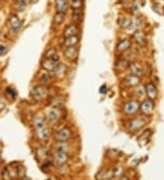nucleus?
<instances>
[{
	"mask_svg": "<svg viewBox=\"0 0 164 180\" xmlns=\"http://www.w3.org/2000/svg\"><path fill=\"white\" fill-rule=\"evenodd\" d=\"M140 109V104L138 101L131 100L127 102L123 106V113L127 116H132L138 112Z\"/></svg>",
	"mask_w": 164,
	"mask_h": 180,
	"instance_id": "7ed1b4c3",
	"label": "nucleus"
},
{
	"mask_svg": "<svg viewBox=\"0 0 164 180\" xmlns=\"http://www.w3.org/2000/svg\"><path fill=\"white\" fill-rule=\"evenodd\" d=\"M123 82H124V85L127 87H137L141 84V78L134 75H130L128 77H126Z\"/></svg>",
	"mask_w": 164,
	"mask_h": 180,
	"instance_id": "9d476101",
	"label": "nucleus"
},
{
	"mask_svg": "<svg viewBox=\"0 0 164 180\" xmlns=\"http://www.w3.org/2000/svg\"><path fill=\"white\" fill-rule=\"evenodd\" d=\"M9 23H10V27L12 31H14V33H17L19 29L21 28L22 26V22L19 20V18L16 15H12L9 18Z\"/></svg>",
	"mask_w": 164,
	"mask_h": 180,
	"instance_id": "1a4fd4ad",
	"label": "nucleus"
},
{
	"mask_svg": "<svg viewBox=\"0 0 164 180\" xmlns=\"http://www.w3.org/2000/svg\"><path fill=\"white\" fill-rule=\"evenodd\" d=\"M57 65H58L57 60H54V59H51V58H46L44 61L41 63V66H42L43 69H45L47 72H52Z\"/></svg>",
	"mask_w": 164,
	"mask_h": 180,
	"instance_id": "f8f14e48",
	"label": "nucleus"
},
{
	"mask_svg": "<svg viewBox=\"0 0 164 180\" xmlns=\"http://www.w3.org/2000/svg\"><path fill=\"white\" fill-rule=\"evenodd\" d=\"M78 33V27L76 26V24H70V25L67 26L64 29V37L69 38L73 37V35H77Z\"/></svg>",
	"mask_w": 164,
	"mask_h": 180,
	"instance_id": "4468645a",
	"label": "nucleus"
},
{
	"mask_svg": "<svg viewBox=\"0 0 164 180\" xmlns=\"http://www.w3.org/2000/svg\"><path fill=\"white\" fill-rule=\"evenodd\" d=\"M83 17V14L80 9H75L74 12H73V15H72V20L75 24L77 23H79L81 21Z\"/></svg>",
	"mask_w": 164,
	"mask_h": 180,
	"instance_id": "a878e982",
	"label": "nucleus"
},
{
	"mask_svg": "<svg viewBox=\"0 0 164 180\" xmlns=\"http://www.w3.org/2000/svg\"><path fill=\"white\" fill-rule=\"evenodd\" d=\"M131 46V42L130 39L128 38H125L123 40H120L118 45H117V50L120 51V52H123V51H126L127 49H129Z\"/></svg>",
	"mask_w": 164,
	"mask_h": 180,
	"instance_id": "6ab92c4d",
	"label": "nucleus"
},
{
	"mask_svg": "<svg viewBox=\"0 0 164 180\" xmlns=\"http://www.w3.org/2000/svg\"><path fill=\"white\" fill-rule=\"evenodd\" d=\"M130 62H129L128 60H120V61H118L116 67H117V69H119L120 71H124L126 68H129L130 67Z\"/></svg>",
	"mask_w": 164,
	"mask_h": 180,
	"instance_id": "bb28decb",
	"label": "nucleus"
},
{
	"mask_svg": "<svg viewBox=\"0 0 164 180\" xmlns=\"http://www.w3.org/2000/svg\"><path fill=\"white\" fill-rule=\"evenodd\" d=\"M145 92L148 95V97L149 98L150 100H154L157 98L158 90H157V87L153 85L152 83H149L148 85L145 87Z\"/></svg>",
	"mask_w": 164,
	"mask_h": 180,
	"instance_id": "9b49d317",
	"label": "nucleus"
},
{
	"mask_svg": "<svg viewBox=\"0 0 164 180\" xmlns=\"http://www.w3.org/2000/svg\"><path fill=\"white\" fill-rule=\"evenodd\" d=\"M7 52V47L4 45H0V56H3Z\"/></svg>",
	"mask_w": 164,
	"mask_h": 180,
	"instance_id": "473e14b6",
	"label": "nucleus"
},
{
	"mask_svg": "<svg viewBox=\"0 0 164 180\" xmlns=\"http://www.w3.org/2000/svg\"><path fill=\"white\" fill-rule=\"evenodd\" d=\"M5 102H4V100H3V98L0 97V110H2L4 107H5Z\"/></svg>",
	"mask_w": 164,
	"mask_h": 180,
	"instance_id": "c9c22d12",
	"label": "nucleus"
},
{
	"mask_svg": "<svg viewBox=\"0 0 164 180\" xmlns=\"http://www.w3.org/2000/svg\"><path fill=\"white\" fill-rule=\"evenodd\" d=\"M64 56L69 59V60H75L78 56V49L76 46H70V47H65L64 50Z\"/></svg>",
	"mask_w": 164,
	"mask_h": 180,
	"instance_id": "ddd939ff",
	"label": "nucleus"
},
{
	"mask_svg": "<svg viewBox=\"0 0 164 180\" xmlns=\"http://www.w3.org/2000/svg\"><path fill=\"white\" fill-rule=\"evenodd\" d=\"M36 155H39V157L40 158H47V155H48V152L47 149L45 148H39L36 150Z\"/></svg>",
	"mask_w": 164,
	"mask_h": 180,
	"instance_id": "c85d7f7f",
	"label": "nucleus"
},
{
	"mask_svg": "<svg viewBox=\"0 0 164 180\" xmlns=\"http://www.w3.org/2000/svg\"><path fill=\"white\" fill-rule=\"evenodd\" d=\"M145 118L142 116H138L133 119H131L128 124V128L131 132H137L141 130L145 126Z\"/></svg>",
	"mask_w": 164,
	"mask_h": 180,
	"instance_id": "f257e3e1",
	"label": "nucleus"
},
{
	"mask_svg": "<svg viewBox=\"0 0 164 180\" xmlns=\"http://www.w3.org/2000/svg\"><path fill=\"white\" fill-rule=\"evenodd\" d=\"M66 17V14L63 13V12H57V13L54 15L53 17V22L56 25H60V24L63 23V21L65 20Z\"/></svg>",
	"mask_w": 164,
	"mask_h": 180,
	"instance_id": "b1692460",
	"label": "nucleus"
},
{
	"mask_svg": "<svg viewBox=\"0 0 164 180\" xmlns=\"http://www.w3.org/2000/svg\"><path fill=\"white\" fill-rule=\"evenodd\" d=\"M151 134H152V132H151L150 129H146L143 133L138 137V142L140 144L141 146H142V143H147L149 140V137H151Z\"/></svg>",
	"mask_w": 164,
	"mask_h": 180,
	"instance_id": "aec40b11",
	"label": "nucleus"
},
{
	"mask_svg": "<svg viewBox=\"0 0 164 180\" xmlns=\"http://www.w3.org/2000/svg\"><path fill=\"white\" fill-rule=\"evenodd\" d=\"M36 137H39V139L41 141H47L48 138L50 137V132L47 127H44V128L39 129V130H36Z\"/></svg>",
	"mask_w": 164,
	"mask_h": 180,
	"instance_id": "f3484780",
	"label": "nucleus"
},
{
	"mask_svg": "<svg viewBox=\"0 0 164 180\" xmlns=\"http://www.w3.org/2000/svg\"><path fill=\"white\" fill-rule=\"evenodd\" d=\"M67 70H68V68H67L66 65L62 64V63H58V65L56 66V67L52 71V73H53V76L56 78L61 79V78H63L66 76Z\"/></svg>",
	"mask_w": 164,
	"mask_h": 180,
	"instance_id": "6e6552de",
	"label": "nucleus"
},
{
	"mask_svg": "<svg viewBox=\"0 0 164 180\" xmlns=\"http://www.w3.org/2000/svg\"><path fill=\"white\" fill-rule=\"evenodd\" d=\"M32 97L37 100V101H40L43 100L44 98H47V95L48 94V89L45 87V86H36L33 89H32Z\"/></svg>",
	"mask_w": 164,
	"mask_h": 180,
	"instance_id": "f03ea898",
	"label": "nucleus"
},
{
	"mask_svg": "<svg viewBox=\"0 0 164 180\" xmlns=\"http://www.w3.org/2000/svg\"><path fill=\"white\" fill-rule=\"evenodd\" d=\"M16 4L17 6V9L18 11H23L25 7H26V1L27 0H15Z\"/></svg>",
	"mask_w": 164,
	"mask_h": 180,
	"instance_id": "7c9ffc66",
	"label": "nucleus"
},
{
	"mask_svg": "<svg viewBox=\"0 0 164 180\" xmlns=\"http://www.w3.org/2000/svg\"><path fill=\"white\" fill-rule=\"evenodd\" d=\"M129 68L130 69L132 75L137 76V77H141L142 74H143V69H142V67H141L140 64H138V63H135V62L130 63Z\"/></svg>",
	"mask_w": 164,
	"mask_h": 180,
	"instance_id": "2eb2a0df",
	"label": "nucleus"
},
{
	"mask_svg": "<svg viewBox=\"0 0 164 180\" xmlns=\"http://www.w3.org/2000/svg\"><path fill=\"white\" fill-rule=\"evenodd\" d=\"M41 76H42V77H40L39 79H40V81L43 82V83H46V82L49 79V76L47 75V74H43V75H41Z\"/></svg>",
	"mask_w": 164,
	"mask_h": 180,
	"instance_id": "72a5a7b5",
	"label": "nucleus"
},
{
	"mask_svg": "<svg viewBox=\"0 0 164 180\" xmlns=\"http://www.w3.org/2000/svg\"><path fill=\"white\" fill-rule=\"evenodd\" d=\"M53 146L58 151L61 152L67 153L69 149V144L68 143V141H55Z\"/></svg>",
	"mask_w": 164,
	"mask_h": 180,
	"instance_id": "a211bd4d",
	"label": "nucleus"
},
{
	"mask_svg": "<svg viewBox=\"0 0 164 180\" xmlns=\"http://www.w3.org/2000/svg\"><path fill=\"white\" fill-rule=\"evenodd\" d=\"M69 7V2L68 0H56V8L58 12H65L68 10Z\"/></svg>",
	"mask_w": 164,
	"mask_h": 180,
	"instance_id": "412c9836",
	"label": "nucleus"
},
{
	"mask_svg": "<svg viewBox=\"0 0 164 180\" xmlns=\"http://www.w3.org/2000/svg\"><path fill=\"white\" fill-rule=\"evenodd\" d=\"M131 9H132V11L134 12V13H137V12L138 11V7L136 5V4H133L132 5V7H131Z\"/></svg>",
	"mask_w": 164,
	"mask_h": 180,
	"instance_id": "e433bc0d",
	"label": "nucleus"
},
{
	"mask_svg": "<svg viewBox=\"0 0 164 180\" xmlns=\"http://www.w3.org/2000/svg\"><path fill=\"white\" fill-rule=\"evenodd\" d=\"M46 116H47V118L49 122L51 123H56L58 122V120L60 119L61 117V112L59 110V108L58 107H49V108L47 110L46 112Z\"/></svg>",
	"mask_w": 164,
	"mask_h": 180,
	"instance_id": "20e7f679",
	"label": "nucleus"
},
{
	"mask_svg": "<svg viewBox=\"0 0 164 180\" xmlns=\"http://www.w3.org/2000/svg\"><path fill=\"white\" fill-rule=\"evenodd\" d=\"M107 90H108V88H107L106 85H103V86H101L99 87V93L100 94H105L107 92Z\"/></svg>",
	"mask_w": 164,
	"mask_h": 180,
	"instance_id": "f704fd0d",
	"label": "nucleus"
},
{
	"mask_svg": "<svg viewBox=\"0 0 164 180\" xmlns=\"http://www.w3.org/2000/svg\"><path fill=\"white\" fill-rule=\"evenodd\" d=\"M45 57L46 58H51V59H54V60H57V61H58L59 59V56L57 52V50L55 48H49L46 54H45Z\"/></svg>",
	"mask_w": 164,
	"mask_h": 180,
	"instance_id": "393cba45",
	"label": "nucleus"
},
{
	"mask_svg": "<svg viewBox=\"0 0 164 180\" xmlns=\"http://www.w3.org/2000/svg\"><path fill=\"white\" fill-rule=\"evenodd\" d=\"M153 108H154V104L152 100L150 99H146L140 105V109L142 112V114L145 116L151 115V113L153 111Z\"/></svg>",
	"mask_w": 164,
	"mask_h": 180,
	"instance_id": "423d86ee",
	"label": "nucleus"
},
{
	"mask_svg": "<svg viewBox=\"0 0 164 180\" xmlns=\"http://www.w3.org/2000/svg\"><path fill=\"white\" fill-rule=\"evenodd\" d=\"M68 159H69V155L66 152L58 151L53 158V164L57 166H60L62 165H64L65 163H67Z\"/></svg>",
	"mask_w": 164,
	"mask_h": 180,
	"instance_id": "0eeeda50",
	"label": "nucleus"
},
{
	"mask_svg": "<svg viewBox=\"0 0 164 180\" xmlns=\"http://www.w3.org/2000/svg\"><path fill=\"white\" fill-rule=\"evenodd\" d=\"M1 35H2V33H1V31H0V37H1Z\"/></svg>",
	"mask_w": 164,
	"mask_h": 180,
	"instance_id": "4c0bfd02",
	"label": "nucleus"
},
{
	"mask_svg": "<svg viewBox=\"0 0 164 180\" xmlns=\"http://www.w3.org/2000/svg\"><path fill=\"white\" fill-rule=\"evenodd\" d=\"M79 42V38L78 35H73V37H69V38H66V40L64 42V46H65V47L76 46Z\"/></svg>",
	"mask_w": 164,
	"mask_h": 180,
	"instance_id": "5701e85b",
	"label": "nucleus"
},
{
	"mask_svg": "<svg viewBox=\"0 0 164 180\" xmlns=\"http://www.w3.org/2000/svg\"><path fill=\"white\" fill-rule=\"evenodd\" d=\"M33 124H34V127L36 130H39L42 129L46 127V122H45V119L41 116H36L33 120Z\"/></svg>",
	"mask_w": 164,
	"mask_h": 180,
	"instance_id": "4be33fe9",
	"label": "nucleus"
},
{
	"mask_svg": "<svg viewBox=\"0 0 164 180\" xmlns=\"http://www.w3.org/2000/svg\"><path fill=\"white\" fill-rule=\"evenodd\" d=\"M83 6V0H72L71 7L72 8L75 9H80Z\"/></svg>",
	"mask_w": 164,
	"mask_h": 180,
	"instance_id": "c756f323",
	"label": "nucleus"
},
{
	"mask_svg": "<svg viewBox=\"0 0 164 180\" xmlns=\"http://www.w3.org/2000/svg\"><path fill=\"white\" fill-rule=\"evenodd\" d=\"M5 92H6V94H7V97H8L10 99H12V100H14V99L17 98V91H16L13 87H7L6 90H5Z\"/></svg>",
	"mask_w": 164,
	"mask_h": 180,
	"instance_id": "cd10ccee",
	"label": "nucleus"
},
{
	"mask_svg": "<svg viewBox=\"0 0 164 180\" xmlns=\"http://www.w3.org/2000/svg\"><path fill=\"white\" fill-rule=\"evenodd\" d=\"M72 136V132L69 127H64L56 132L55 139L56 141H69Z\"/></svg>",
	"mask_w": 164,
	"mask_h": 180,
	"instance_id": "39448f33",
	"label": "nucleus"
},
{
	"mask_svg": "<svg viewBox=\"0 0 164 180\" xmlns=\"http://www.w3.org/2000/svg\"><path fill=\"white\" fill-rule=\"evenodd\" d=\"M133 38L134 40L138 44V45H145L146 42H147V39H146V35L145 34L142 32V31H140V30H137L134 32L133 34Z\"/></svg>",
	"mask_w": 164,
	"mask_h": 180,
	"instance_id": "dca6fc26",
	"label": "nucleus"
},
{
	"mask_svg": "<svg viewBox=\"0 0 164 180\" xmlns=\"http://www.w3.org/2000/svg\"><path fill=\"white\" fill-rule=\"evenodd\" d=\"M144 93H145V88L143 87H138L136 89V95L138 97H141V95H144Z\"/></svg>",
	"mask_w": 164,
	"mask_h": 180,
	"instance_id": "2f4dec72",
	"label": "nucleus"
}]
</instances>
